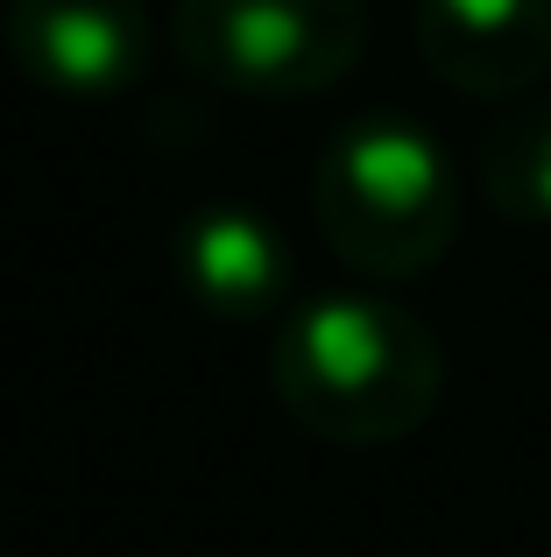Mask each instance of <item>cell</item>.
I'll return each instance as SVG.
<instances>
[{
  "label": "cell",
  "instance_id": "1",
  "mask_svg": "<svg viewBox=\"0 0 551 557\" xmlns=\"http://www.w3.org/2000/svg\"><path fill=\"white\" fill-rule=\"evenodd\" d=\"M269 388L326 445H403L445 395V354L431 325L375 289H326L290 304L269 339Z\"/></svg>",
  "mask_w": 551,
  "mask_h": 557
},
{
  "label": "cell",
  "instance_id": "2",
  "mask_svg": "<svg viewBox=\"0 0 551 557\" xmlns=\"http://www.w3.org/2000/svg\"><path fill=\"white\" fill-rule=\"evenodd\" d=\"M311 212L346 269L411 283L460 240V170L431 127L403 113H360L318 149Z\"/></svg>",
  "mask_w": 551,
  "mask_h": 557
},
{
  "label": "cell",
  "instance_id": "3",
  "mask_svg": "<svg viewBox=\"0 0 551 557\" xmlns=\"http://www.w3.org/2000/svg\"><path fill=\"white\" fill-rule=\"evenodd\" d=\"M170 50L212 92L311 99L368 50V0H170Z\"/></svg>",
  "mask_w": 551,
  "mask_h": 557
},
{
  "label": "cell",
  "instance_id": "4",
  "mask_svg": "<svg viewBox=\"0 0 551 557\" xmlns=\"http://www.w3.org/2000/svg\"><path fill=\"white\" fill-rule=\"evenodd\" d=\"M8 57L28 85L57 99H113L149 71V0H8Z\"/></svg>",
  "mask_w": 551,
  "mask_h": 557
},
{
  "label": "cell",
  "instance_id": "5",
  "mask_svg": "<svg viewBox=\"0 0 551 557\" xmlns=\"http://www.w3.org/2000/svg\"><path fill=\"white\" fill-rule=\"evenodd\" d=\"M170 269L177 289L220 325H262L290 318V289H297V261H290L283 226L262 205L212 198L177 219L170 233Z\"/></svg>",
  "mask_w": 551,
  "mask_h": 557
},
{
  "label": "cell",
  "instance_id": "6",
  "mask_svg": "<svg viewBox=\"0 0 551 557\" xmlns=\"http://www.w3.org/2000/svg\"><path fill=\"white\" fill-rule=\"evenodd\" d=\"M417 57L467 99H530L551 71V0H417Z\"/></svg>",
  "mask_w": 551,
  "mask_h": 557
},
{
  "label": "cell",
  "instance_id": "7",
  "mask_svg": "<svg viewBox=\"0 0 551 557\" xmlns=\"http://www.w3.org/2000/svg\"><path fill=\"white\" fill-rule=\"evenodd\" d=\"M474 184L510 226H551V99H510L474 149Z\"/></svg>",
  "mask_w": 551,
  "mask_h": 557
}]
</instances>
